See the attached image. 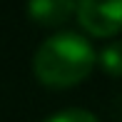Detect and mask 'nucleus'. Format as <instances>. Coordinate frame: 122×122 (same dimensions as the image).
<instances>
[{"label":"nucleus","mask_w":122,"mask_h":122,"mask_svg":"<svg viewBox=\"0 0 122 122\" xmlns=\"http://www.w3.org/2000/svg\"><path fill=\"white\" fill-rule=\"evenodd\" d=\"M25 8L32 23L55 27L70 20V15L75 13V0H27Z\"/></svg>","instance_id":"obj_3"},{"label":"nucleus","mask_w":122,"mask_h":122,"mask_svg":"<svg viewBox=\"0 0 122 122\" xmlns=\"http://www.w3.org/2000/svg\"><path fill=\"white\" fill-rule=\"evenodd\" d=\"M100 65L110 77H120V67H122V57H120V42H110L107 47H102L100 52Z\"/></svg>","instance_id":"obj_4"},{"label":"nucleus","mask_w":122,"mask_h":122,"mask_svg":"<svg viewBox=\"0 0 122 122\" xmlns=\"http://www.w3.org/2000/svg\"><path fill=\"white\" fill-rule=\"evenodd\" d=\"M95 50L90 40L77 32H57L37 47L32 72L47 87H72L82 82L95 67Z\"/></svg>","instance_id":"obj_1"},{"label":"nucleus","mask_w":122,"mask_h":122,"mask_svg":"<svg viewBox=\"0 0 122 122\" xmlns=\"http://www.w3.org/2000/svg\"><path fill=\"white\" fill-rule=\"evenodd\" d=\"M42 122H100L90 110H82V107H67V110H60V112L50 115L47 120Z\"/></svg>","instance_id":"obj_5"},{"label":"nucleus","mask_w":122,"mask_h":122,"mask_svg":"<svg viewBox=\"0 0 122 122\" xmlns=\"http://www.w3.org/2000/svg\"><path fill=\"white\" fill-rule=\"evenodd\" d=\"M80 25L95 37H112L122 25V0H75Z\"/></svg>","instance_id":"obj_2"}]
</instances>
